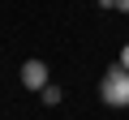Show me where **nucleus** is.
<instances>
[{"instance_id": "nucleus-1", "label": "nucleus", "mask_w": 129, "mask_h": 120, "mask_svg": "<svg viewBox=\"0 0 129 120\" xmlns=\"http://www.w3.org/2000/svg\"><path fill=\"white\" fill-rule=\"evenodd\" d=\"M99 99L108 107H129V69L125 65H112L99 82Z\"/></svg>"}, {"instance_id": "nucleus-2", "label": "nucleus", "mask_w": 129, "mask_h": 120, "mask_svg": "<svg viewBox=\"0 0 129 120\" xmlns=\"http://www.w3.org/2000/svg\"><path fill=\"white\" fill-rule=\"evenodd\" d=\"M22 86L26 90H43L47 86V65H43V60H26V65H22Z\"/></svg>"}, {"instance_id": "nucleus-3", "label": "nucleus", "mask_w": 129, "mask_h": 120, "mask_svg": "<svg viewBox=\"0 0 129 120\" xmlns=\"http://www.w3.org/2000/svg\"><path fill=\"white\" fill-rule=\"evenodd\" d=\"M39 94H43V103H47V107H56V103H60V86H43Z\"/></svg>"}, {"instance_id": "nucleus-4", "label": "nucleus", "mask_w": 129, "mask_h": 120, "mask_svg": "<svg viewBox=\"0 0 129 120\" xmlns=\"http://www.w3.org/2000/svg\"><path fill=\"white\" fill-rule=\"evenodd\" d=\"M112 9H120V13H129V0H112Z\"/></svg>"}, {"instance_id": "nucleus-5", "label": "nucleus", "mask_w": 129, "mask_h": 120, "mask_svg": "<svg viewBox=\"0 0 129 120\" xmlns=\"http://www.w3.org/2000/svg\"><path fill=\"white\" fill-rule=\"evenodd\" d=\"M120 65H125V69H129V43H125V47H120Z\"/></svg>"}]
</instances>
